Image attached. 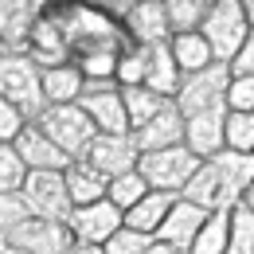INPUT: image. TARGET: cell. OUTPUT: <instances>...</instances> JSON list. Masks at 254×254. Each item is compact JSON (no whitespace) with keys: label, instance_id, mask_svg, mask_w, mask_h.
I'll use <instances>...</instances> for the list:
<instances>
[{"label":"cell","instance_id":"cell-1","mask_svg":"<svg viewBox=\"0 0 254 254\" xmlns=\"http://www.w3.org/2000/svg\"><path fill=\"white\" fill-rule=\"evenodd\" d=\"M51 16L59 20V28L70 39L74 59L86 51L102 47H126V28H118V20H110L106 12H98L90 0H70V4H51Z\"/></svg>","mask_w":254,"mask_h":254},{"label":"cell","instance_id":"cell-2","mask_svg":"<svg viewBox=\"0 0 254 254\" xmlns=\"http://www.w3.org/2000/svg\"><path fill=\"white\" fill-rule=\"evenodd\" d=\"M0 94L4 102L20 106L32 122H39V114L47 110V94H43V66L32 55H4L0 59Z\"/></svg>","mask_w":254,"mask_h":254},{"label":"cell","instance_id":"cell-3","mask_svg":"<svg viewBox=\"0 0 254 254\" xmlns=\"http://www.w3.org/2000/svg\"><path fill=\"white\" fill-rule=\"evenodd\" d=\"M35 126L43 129V133H47L70 160H82V157H86V149L94 145V137H98L90 114H86L78 102H70V106H47V110L39 114Z\"/></svg>","mask_w":254,"mask_h":254},{"label":"cell","instance_id":"cell-4","mask_svg":"<svg viewBox=\"0 0 254 254\" xmlns=\"http://www.w3.org/2000/svg\"><path fill=\"white\" fill-rule=\"evenodd\" d=\"M203 160L191 153L188 145H176V149H160V153H141L137 172L149 180L153 191H172V195H184V188L191 184V176L199 172Z\"/></svg>","mask_w":254,"mask_h":254},{"label":"cell","instance_id":"cell-5","mask_svg":"<svg viewBox=\"0 0 254 254\" xmlns=\"http://www.w3.org/2000/svg\"><path fill=\"white\" fill-rule=\"evenodd\" d=\"M203 35H207L215 59L231 66V59L243 51V43L254 35L251 20H247V12H243V0H215V4H211V16H207V24H203Z\"/></svg>","mask_w":254,"mask_h":254},{"label":"cell","instance_id":"cell-6","mask_svg":"<svg viewBox=\"0 0 254 254\" xmlns=\"http://www.w3.org/2000/svg\"><path fill=\"white\" fill-rule=\"evenodd\" d=\"M227 90H231V66L215 63L199 74H188L172 102L184 118H195V114H207V110H227Z\"/></svg>","mask_w":254,"mask_h":254},{"label":"cell","instance_id":"cell-7","mask_svg":"<svg viewBox=\"0 0 254 254\" xmlns=\"http://www.w3.org/2000/svg\"><path fill=\"white\" fill-rule=\"evenodd\" d=\"M24 195L32 203L35 219H51V223H70L74 215V199L66 188V172H32Z\"/></svg>","mask_w":254,"mask_h":254},{"label":"cell","instance_id":"cell-8","mask_svg":"<svg viewBox=\"0 0 254 254\" xmlns=\"http://www.w3.org/2000/svg\"><path fill=\"white\" fill-rule=\"evenodd\" d=\"M55 0H0V35H4V55L28 51L32 32L43 24Z\"/></svg>","mask_w":254,"mask_h":254},{"label":"cell","instance_id":"cell-9","mask_svg":"<svg viewBox=\"0 0 254 254\" xmlns=\"http://www.w3.org/2000/svg\"><path fill=\"white\" fill-rule=\"evenodd\" d=\"M82 160H86L90 168H98L106 180H118V176H126V172H137L141 149H137L133 133H98L94 145L86 149Z\"/></svg>","mask_w":254,"mask_h":254},{"label":"cell","instance_id":"cell-10","mask_svg":"<svg viewBox=\"0 0 254 254\" xmlns=\"http://www.w3.org/2000/svg\"><path fill=\"white\" fill-rule=\"evenodd\" d=\"M4 247H16L24 254H70L74 231L70 223H51V219H28L16 231H4Z\"/></svg>","mask_w":254,"mask_h":254},{"label":"cell","instance_id":"cell-11","mask_svg":"<svg viewBox=\"0 0 254 254\" xmlns=\"http://www.w3.org/2000/svg\"><path fill=\"white\" fill-rule=\"evenodd\" d=\"M78 106L90 114L98 133H133L129 129L126 94H122L118 82H94V86H86V94L78 98Z\"/></svg>","mask_w":254,"mask_h":254},{"label":"cell","instance_id":"cell-12","mask_svg":"<svg viewBox=\"0 0 254 254\" xmlns=\"http://www.w3.org/2000/svg\"><path fill=\"white\" fill-rule=\"evenodd\" d=\"M122 227H126V211L114 207L110 199L90 203V207H74V215H70L74 243H98V247H106Z\"/></svg>","mask_w":254,"mask_h":254},{"label":"cell","instance_id":"cell-13","mask_svg":"<svg viewBox=\"0 0 254 254\" xmlns=\"http://www.w3.org/2000/svg\"><path fill=\"white\" fill-rule=\"evenodd\" d=\"M126 35L141 47H160L172 43V20H168V4L164 0H141L126 16Z\"/></svg>","mask_w":254,"mask_h":254},{"label":"cell","instance_id":"cell-14","mask_svg":"<svg viewBox=\"0 0 254 254\" xmlns=\"http://www.w3.org/2000/svg\"><path fill=\"white\" fill-rule=\"evenodd\" d=\"M184 133H188V118L176 110V102H168L149 126L133 129V141L141 153H160V149H176L184 145Z\"/></svg>","mask_w":254,"mask_h":254},{"label":"cell","instance_id":"cell-15","mask_svg":"<svg viewBox=\"0 0 254 254\" xmlns=\"http://www.w3.org/2000/svg\"><path fill=\"white\" fill-rule=\"evenodd\" d=\"M207 215L211 211H203L199 203H191V199H176V207L168 211V219H164V227H160V243H168V247H176V251L191 254V243L199 239V231H203V223H207Z\"/></svg>","mask_w":254,"mask_h":254},{"label":"cell","instance_id":"cell-16","mask_svg":"<svg viewBox=\"0 0 254 254\" xmlns=\"http://www.w3.org/2000/svg\"><path fill=\"white\" fill-rule=\"evenodd\" d=\"M24 55H32L35 63L43 66V70H51V66H66L74 63V51H70V39H66V32L59 28V20L47 12L43 16V24L32 32V39H28V51Z\"/></svg>","mask_w":254,"mask_h":254},{"label":"cell","instance_id":"cell-17","mask_svg":"<svg viewBox=\"0 0 254 254\" xmlns=\"http://www.w3.org/2000/svg\"><path fill=\"white\" fill-rule=\"evenodd\" d=\"M184 145L199 160H211L227 149V110H207V114H195L188 118V133H184Z\"/></svg>","mask_w":254,"mask_h":254},{"label":"cell","instance_id":"cell-18","mask_svg":"<svg viewBox=\"0 0 254 254\" xmlns=\"http://www.w3.org/2000/svg\"><path fill=\"white\" fill-rule=\"evenodd\" d=\"M184 199L199 203L203 211H231V207H239V203H243L235 191L227 188V180L215 172V164H207V160L199 164V172L191 176V184L184 188Z\"/></svg>","mask_w":254,"mask_h":254},{"label":"cell","instance_id":"cell-19","mask_svg":"<svg viewBox=\"0 0 254 254\" xmlns=\"http://www.w3.org/2000/svg\"><path fill=\"white\" fill-rule=\"evenodd\" d=\"M16 153L28 160V168H32V172H66V168L74 164V160L66 157V153L39 126H32L20 141H16Z\"/></svg>","mask_w":254,"mask_h":254},{"label":"cell","instance_id":"cell-20","mask_svg":"<svg viewBox=\"0 0 254 254\" xmlns=\"http://www.w3.org/2000/svg\"><path fill=\"white\" fill-rule=\"evenodd\" d=\"M145 86L157 90L164 98H176L180 86H184V70L172 55V43H160V47H149V70H145Z\"/></svg>","mask_w":254,"mask_h":254},{"label":"cell","instance_id":"cell-21","mask_svg":"<svg viewBox=\"0 0 254 254\" xmlns=\"http://www.w3.org/2000/svg\"><path fill=\"white\" fill-rule=\"evenodd\" d=\"M176 199H180V195H172V191H149L137 207L126 211V227L149 235V239H157L160 227H164V219H168V211L176 207Z\"/></svg>","mask_w":254,"mask_h":254},{"label":"cell","instance_id":"cell-22","mask_svg":"<svg viewBox=\"0 0 254 254\" xmlns=\"http://www.w3.org/2000/svg\"><path fill=\"white\" fill-rule=\"evenodd\" d=\"M66 188H70L74 207H90V203L110 199V180H106L98 168H90L86 160H74V164L66 168Z\"/></svg>","mask_w":254,"mask_h":254},{"label":"cell","instance_id":"cell-23","mask_svg":"<svg viewBox=\"0 0 254 254\" xmlns=\"http://www.w3.org/2000/svg\"><path fill=\"white\" fill-rule=\"evenodd\" d=\"M43 94H47V106H70L86 94V74L78 70V63L51 66L43 70Z\"/></svg>","mask_w":254,"mask_h":254},{"label":"cell","instance_id":"cell-24","mask_svg":"<svg viewBox=\"0 0 254 254\" xmlns=\"http://www.w3.org/2000/svg\"><path fill=\"white\" fill-rule=\"evenodd\" d=\"M172 55H176L180 70H184V78H188V74H199V70H207V66H215V63H219L203 32L172 35Z\"/></svg>","mask_w":254,"mask_h":254},{"label":"cell","instance_id":"cell-25","mask_svg":"<svg viewBox=\"0 0 254 254\" xmlns=\"http://www.w3.org/2000/svg\"><path fill=\"white\" fill-rule=\"evenodd\" d=\"M207 164H215V172L227 180V188L235 191L239 199L251 191V184H254V153H235V149H223L219 157H211Z\"/></svg>","mask_w":254,"mask_h":254},{"label":"cell","instance_id":"cell-26","mask_svg":"<svg viewBox=\"0 0 254 254\" xmlns=\"http://www.w3.org/2000/svg\"><path fill=\"white\" fill-rule=\"evenodd\" d=\"M122 94H126V110H129V129L149 126L160 110L172 102V98L157 94V90H149V86H122Z\"/></svg>","mask_w":254,"mask_h":254},{"label":"cell","instance_id":"cell-27","mask_svg":"<svg viewBox=\"0 0 254 254\" xmlns=\"http://www.w3.org/2000/svg\"><path fill=\"white\" fill-rule=\"evenodd\" d=\"M164 4H168L172 35H188V32H203L215 0H164Z\"/></svg>","mask_w":254,"mask_h":254},{"label":"cell","instance_id":"cell-28","mask_svg":"<svg viewBox=\"0 0 254 254\" xmlns=\"http://www.w3.org/2000/svg\"><path fill=\"white\" fill-rule=\"evenodd\" d=\"M231 251V211H211L199 239L191 243V254H227Z\"/></svg>","mask_w":254,"mask_h":254},{"label":"cell","instance_id":"cell-29","mask_svg":"<svg viewBox=\"0 0 254 254\" xmlns=\"http://www.w3.org/2000/svg\"><path fill=\"white\" fill-rule=\"evenodd\" d=\"M145 70H149V47L129 39L118 59V86H145Z\"/></svg>","mask_w":254,"mask_h":254},{"label":"cell","instance_id":"cell-30","mask_svg":"<svg viewBox=\"0 0 254 254\" xmlns=\"http://www.w3.org/2000/svg\"><path fill=\"white\" fill-rule=\"evenodd\" d=\"M149 191H153V188H149V180H145L141 172H126V176L110 180V203L122 207V211H129V207H137Z\"/></svg>","mask_w":254,"mask_h":254},{"label":"cell","instance_id":"cell-31","mask_svg":"<svg viewBox=\"0 0 254 254\" xmlns=\"http://www.w3.org/2000/svg\"><path fill=\"white\" fill-rule=\"evenodd\" d=\"M28 176H32V168L16 153V145H0V191H24Z\"/></svg>","mask_w":254,"mask_h":254},{"label":"cell","instance_id":"cell-32","mask_svg":"<svg viewBox=\"0 0 254 254\" xmlns=\"http://www.w3.org/2000/svg\"><path fill=\"white\" fill-rule=\"evenodd\" d=\"M227 254H254V207H231V251Z\"/></svg>","mask_w":254,"mask_h":254},{"label":"cell","instance_id":"cell-33","mask_svg":"<svg viewBox=\"0 0 254 254\" xmlns=\"http://www.w3.org/2000/svg\"><path fill=\"white\" fill-rule=\"evenodd\" d=\"M28 219H35L28 195L24 191H0V227L4 231H16V227H24Z\"/></svg>","mask_w":254,"mask_h":254},{"label":"cell","instance_id":"cell-34","mask_svg":"<svg viewBox=\"0 0 254 254\" xmlns=\"http://www.w3.org/2000/svg\"><path fill=\"white\" fill-rule=\"evenodd\" d=\"M227 149L254 153V114H231L227 110Z\"/></svg>","mask_w":254,"mask_h":254},{"label":"cell","instance_id":"cell-35","mask_svg":"<svg viewBox=\"0 0 254 254\" xmlns=\"http://www.w3.org/2000/svg\"><path fill=\"white\" fill-rule=\"evenodd\" d=\"M227 110H231V114H254V74H247V78H235V74H231Z\"/></svg>","mask_w":254,"mask_h":254},{"label":"cell","instance_id":"cell-36","mask_svg":"<svg viewBox=\"0 0 254 254\" xmlns=\"http://www.w3.org/2000/svg\"><path fill=\"white\" fill-rule=\"evenodd\" d=\"M149 247H153L149 235H141V231H133V227H122V231L106 243V254H145Z\"/></svg>","mask_w":254,"mask_h":254},{"label":"cell","instance_id":"cell-37","mask_svg":"<svg viewBox=\"0 0 254 254\" xmlns=\"http://www.w3.org/2000/svg\"><path fill=\"white\" fill-rule=\"evenodd\" d=\"M90 4H94L98 12H106L110 20H122V24H126V16L141 4V0H90Z\"/></svg>","mask_w":254,"mask_h":254},{"label":"cell","instance_id":"cell-38","mask_svg":"<svg viewBox=\"0 0 254 254\" xmlns=\"http://www.w3.org/2000/svg\"><path fill=\"white\" fill-rule=\"evenodd\" d=\"M231 74H235V78H247V74H254V35L243 43V51L231 59Z\"/></svg>","mask_w":254,"mask_h":254},{"label":"cell","instance_id":"cell-39","mask_svg":"<svg viewBox=\"0 0 254 254\" xmlns=\"http://www.w3.org/2000/svg\"><path fill=\"white\" fill-rule=\"evenodd\" d=\"M70 254H106V247H98V243H74Z\"/></svg>","mask_w":254,"mask_h":254},{"label":"cell","instance_id":"cell-40","mask_svg":"<svg viewBox=\"0 0 254 254\" xmlns=\"http://www.w3.org/2000/svg\"><path fill=\"white\" fill-rule=\"evenodd\" d=\"M145 254H184V251H176V247H168V243H160V239H153V247Z\"/></svg>","mask_w":254,"mask_h":254},{"label":"cell","instance_id":"cell-41","mask_svg":"<svg viewBox=\"0 0 254 254\" xmlns=\"http://www.w3.org/2000/svg\"><path fill=\"white\" fill-rule=\"evenodd\" d=\"M243 12H247V20H251V32H254V0H243Z\"/></svg>","mask_w":254,"mask_h":254},{"label":"cell","instance_id":"cell-42","mask_svg":"<svg viewBox=\"0 0 254 254\" xmlns=\"http://www.w3.org/2000/svg\"><path fill=\"white\" fill-rule=\"evenodd\" d=\"M243 203H247V207H254V184H251V191L243 195Z\"/></svg>","mask_w":254,"mask_h":254},{"label":"cell","instance_id":"cell-43","mask_svg":"<svg viewBox=\"0 0 254 254\" xmlns=\"http://www.w3.org/2000/svg\"><path fill=\"white\" fill-rule=\"evenodd\" d=\"M4 254H24V251H16V247H4Z\"/></svg>","mask_w":254,"mask_h":254},{"label":"cell","instance_id":"cell-44","mask_svg":"<svg viewBox=\"0 0 254 254\" xmlns=\"http://www.w3.org/2000/svg\"><path fill=\"white\" fill-rule=\"evenodd\" d=\"M55 4H70V0H55Z\"/></svg>","mask_w":254,"mask_h":254}]
</instances>
